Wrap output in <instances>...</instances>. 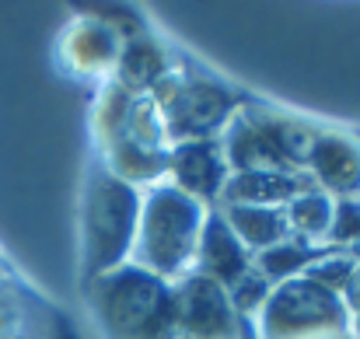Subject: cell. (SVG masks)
I'll list each match as a JSON object with an SVG mask.
<instances>
[{
    "label": "cell",
    "instance_id": "1",
    "mask_svg": "<svg viewBox=\"0 0 360 339\" xmlns=\"http://www.w3.org/2000/svg\"><path fill=\"white\" fill-rule=\"evenodd\" d=\"M203 217H207V207L179 193L172 182L150 186L147 196L140 200V221H136L129 262L165 283L189 276L196 262Z\"/></svg>",
    "mask_w": 360,
    "mask_h": 339
},
{
    "label": "cell",
    "instance_id": "2",
    "mask_svg": "<svg viewBox=\"0 0 360 339\" xmlns=\"http://www.w3.org/2000/svg\"><path fill=\"white\" fill-rule=\"evenodd\" d=\"M88 305L105 339H175L172 283L133 262L91 280Z\"/></svg>",
    "mask_w": 360,
    "mask_h": 339
},
{
    "label": "cell",
    "instance_id": "3",
    "mask_svg": "<svg viewBox=\"0 0 360 339\" xmlns=\"http://www.w3.org/2000/svg\"><path fill=\"white\" fill-rule=\"evenodd\" d=\"M140 221L136 186L116 179L98 158L84 189V283L129 262Z\"/></svg>",
    "mask_w": 360,
    "mask_h": 339
},
{
    "label": "cell",
    "instance_id": "4",
    "mask_svg": "<svg viewBox=\"0 0 360 339\" xmlns=\"http://www.w3.org/2000/svg\"><path fill=\"white\" fill-rule=\"evenodd\" d=\"M311 140H315V126L259 109V105H245L228 122L221 147H224L228 168H235V172L301 175L308 165Z\"/></svg>",
    "mask_w": 360,
    "mask_h": 339
},
{
    "label": "cell",
    "instance_id": "5",
    "mask_svg": "<svg viewBox=\"0 0 360 339\" xmlns=\"http://www.w3.org/2000/svg\"><path fill=\"white\" fill-rule=\"evenodd\" d=\"M161 122H165V140L189 143V140H217L221 129L245 109V95L231 91L228 84L196 74V70H179L172 67L150 91Z\"/></svg>",
    "mask_w": 360,
    "mask_h": 339
},
{
    "label": "cell",
    "instance_id": "6",
    "mask_svg": "<svg viewBox=\"0 0 360 339\" xmlns=\"http://www.w3.org/2000/svg\"><path fill=\"white\" fill-rule=\"evenodd\" d=\"M262 339H343L350 336V312L340 294L311 283L308 276L283 280L269 290L252 319Z\"/></svg>",
    "mask_w": 360,
    "mask_h": 339
},
{
    "label": "cell",
    "instance_id": "7",
    "mask_svg": "<svg viewBox=\"0 0 360 339\" xmlns=\"http://www.w3.org/2000/svg\"><path fill=\"white\" fill-rule=\"evenodd\" d=\"M172 308L175 339H252V322L231 308L228 290L200 273L172 283Z\"/></svg>",
    "mask_w": 360,
    "mask_h": 339
},
{
    "label": "cell",
    "instance_id": "8",
    "mask_svg": "<svg viewBox=\"0 0 360 339\" xmlns=\"http://www.w3.org/2000/svg\"><path fill=\"white\" fill-rule=\"evenodd\" d=\"M231 179L221 136L217 140H189V143H175L168 151V179L179 193H186L189 200H196L200 207L207 203H221L224 182Z\"/></svg>",
    "mask_w": 360,
    "mask_h": 339
},
{
    "label": "cell",
    "instance_id": "9",
    "mask_svg": "<svg viewBox=\"0 0 360 339\" xmlns=\"http://www.w3.org/2000/svg\"><path fill=\"white\" fill-rule=\"evenodd\" d=\"M304 172L311 182L336 200L357 196L360 193V143L340 129H315V140L308 147V165Z\"/></svg>",
    "mask_w": 360,
    "mask_h": 339
},
{
    "label": "cell",
    "instance_id": "10",
    "mask_svg": "<svg viewBox=\"0 0 360 339\" xmlns=\"http://www.w3.org/2000/svg\"><path fill=\"white\" fill-rule=\"evenodd\" d=\"M248 269H252V252L235 238V231L221 217V210H207L203 231H200V245H196L193 273H200V276L214 280L217 287L231 290Z\"/></svg>",
    "mask_w": 360,
    "mask_h": 339
},
{
    "label": "cell",
    "instance_id": "11",
    "mask_svg": "<svg viewBox=\"0 0 360 339\" xmlns=\"http://www.w3.org/2000/svg\"><path fill=\"white\" fill-rule=\"evenodd\" d=\"M122 39L102 18H81L67 28L60 42V56L67 74H109L116 70Z\"/></svg>",
    "mask_w": 360,
    "mask_h": 339
},
{
    "label": "cell",
    "instance_id": "12",
    "mask_svg": "<svg viewBox=\"0 0 360 339\" xmlns=\"http://www.w3.org/2000/svg\"><path fill=\"white\" fill-rule=\"evenodd\" d=\"M308 189H319L308 172H301V175L235 172L224 182V193H221V203L217 207H231V203H238V207H287L294 196H301Z\"/></svg>",
    "mask_w": 360,
    "mask_h": 339
},
{
    "label": "cell",
    "instance_id": "13",
    "mask_svg": "<svg viewBox=\"0 0 360 339\" xmlns=\"http://www.w3.org/2000/svg\"><path fill=\"white\" fill-rule=\"evenodd\" d=\"M172 70L161 42H154L150 35H129L122 39L120 60H116V88L126 95H150L154 84Z\"/></svg>",
    "mask_w": 360,
    "mask_h": 339
},
{
    "label": "cell",
    "instance_id": "14",
    "mask_svg": "<svg viewBox=\"0 0 360 339\" xmlns=\"http://www.w3.org/2000/svg\"><path fill=\"white\" fill-rule=\"evenodd\" d=\"M333 252H343L336 245H315V241H301V238H283L276 241L273 248L266 252H255L252 255V266L266 276V283H283V280H294V276H304L315 262H322L326 255Z\"/></svg>",
    "mask_w": 360,
    "mask_h": 339
},
{
    "label": "cell",
    "instance_id": "15",
    "mask_svg": "<svg viewBox=\"0 0 360 339\" xmlns=\"http://www.w3.org/2000/svg\"><path fill=\"white\" fill-rule=\"evenodd\" d=\"M217 210L252 255L273 248L283 238H290L283 207H238V203H231V207H217Z\"/></svg>",
    "mask_w": 360,
    "mask_h": 339
},
{
    "label": "cell",
    "instance_id": "16",
    "mask_svg": "<svg viewBox=\"0 0 360 339\" xmlns=\"http://www.w3.org/2000/svg\"><path fill=\"white\" fill-rule=\"evenodd\" d=\"M283 217H287V231L294 238L326 245L329 224H333V196H326L322 189H308L283 207Z\"/></svg>",
    "mask_w": 360,
    "mask_h": 339
},
{
    "label": "cell",
    "instance_id": "17",
    "mask_svg": "<svg viewBox=\"0 0 360 339\" xmlns=\"http://www.w3.org/2000/svg\"><path fill=\"white\" fill-rule=\"evenodd\" d=\"M269 290H273V287L266 283V276H262V273H259V269L252 266V269H248V273L241 276L238 283H235V287L228 290V301H231V308L238 312L245 322H252V319L259 315V308L266 305Z\"/></svg>",
    "mask_w": 360,
    "mask_h": 339
},
{
    "label": "cell",
    "instance_id": "18",
    "mask_svg": "<svg viewBox=\"0 0 360 339\" xmlns=\"http://www.w3.org/2000/svg\"><path fill=\"white\" fill-rule=\"evenodd\" d=\"M329 245H336V248H347V245L354 248V245H360V200H357V196L333 200Z\"/></svg>",
    "mask_w": 360,
    "mask_h": 339
}]
</instances>
